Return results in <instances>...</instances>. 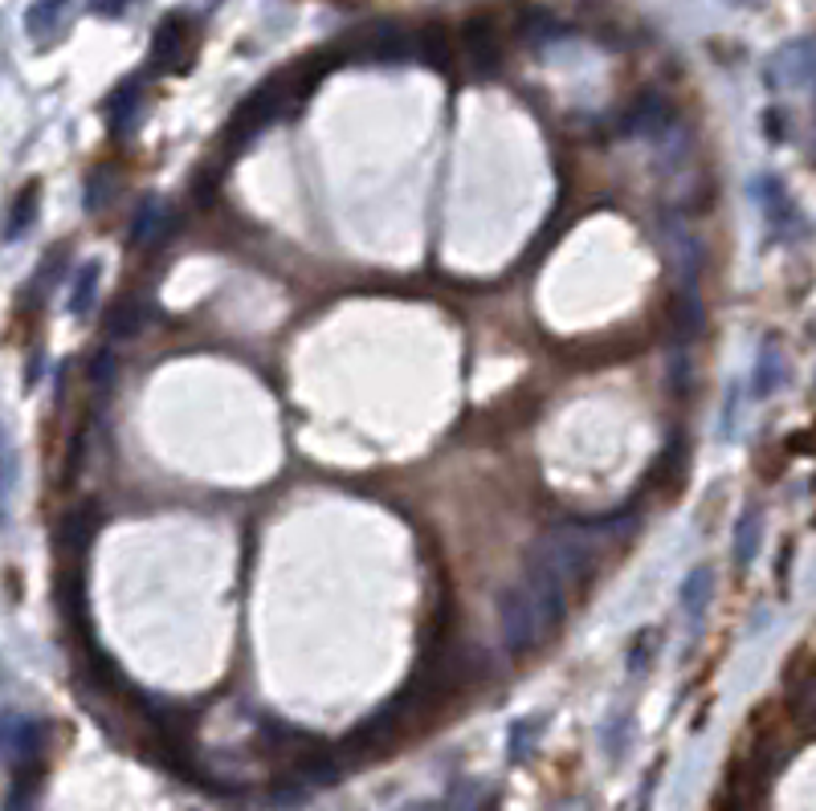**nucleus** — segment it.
Returning a JSON list of instances; mask_svg holds the SVG:
<instances>
[{
    "label": "nucleus",
    "mask_w": 816,
    "mask_h": 811,
    "mask_svg": "<svg viewBox=\"0 0 816 811\" xmlns=\"http://www.w3.org/2000/svg\"><path fill=\"white\" fill-rule=\"evenodd\" d=\"M473 796H478V787H473V784H461L458 791H454V808H449V811H473V803H470Z\"/></svg>",
    "instance_id": "26"
},
{
    "label": "nucleus",
    "mask_w": 816,
    "mask_h": 811,
    "mask_svg": "<svg viewBox=\"0 0 816 811\" xmlns=\"http://www.w3.org/2000/svg\"><path fill=\"white\" fill-rule=\"evenodd\" d=\"M518 33H523V42H527V45H544V42H551V37H556L559 25H556V16H551V13H539V9H535V13H527L523 21H518Z\"/></svg>",
    "instance_id": "21"
},
{
    "label": "nucleus",
    "mask_w": 816,
    "mask_h": 811,
    "mask_svg": "<svg viewBox=\"0 0 816 811\" xmlns=\"http://www.w3.org/2000/svg\"><path fill=\"white\" fill-rule=\"evenodd\" d=\"M816 78V42H792L772 57L768 82L772 86H804Z\"/></svg>",
    "instance_id": "7"
},
{
    "label": "nucleus",
    "mask_w": 816,
    "mask_h": 811,
    "mask_svg": "<svg viewBox=\"0 0 816 811\" xmlns=\"http://www.w3.org/2000/svg\"><path fill=\"white\" fill-rule=\"evenodd\" d=\"M413 54L421 57V61H429L433 70L449 74L454 70V42H449V29L445 25H425L413 33Z\"/></svg>",
    "instance_id": "10"
},
{
    "label": "nucleus",
    "mask_w": 816,
    "mask_h": 811,
    "mask_svg": "<svg viewBox=\"0 0 816 811\" xmlns=\"http://www.w3.org/2000/svg\"><path fill=\"white\" fill-rule=\"evenodd\" d=\"M37 204H42V184L30 180L13 200V213H9V225H4V241L25 237V228H33V221H37Z\"/></svg>",
    "instance_id": "16"
},
{
    "label": "nucleus",
    "mask_w": 816,
    "mask_h": 811,
    "mask_svg": "<svg viewBox=\"0 0 816 811\" xmlns=\"http://www.w3.org/2000/svg\"><path fill=\"white\" fill-rule=\"evenodd\" d=\"M192 61V25L188 16H164L152 37V66L164 74H180Z\"/></svg>",
    "instance_id": "3"
},
{
    "label": "nucleus",
    "mask_w": 816,
    "mask_h": 811,
    "mask_svg": "<svg viewBox=\"0 0 816 811\" xmlns=\"http://www.w3.org/2000/svg\"><path fill=\"white\" fill-rule=\"evenodd\" d=\"M499 628H502V649L523 661L535 649H544V641L551 637V620L544 616V608L523 592V587H506L499 596Z\"/></svg>",
    "instance_id": "1"
},
{
    "label": "nucleus",
    "mask_w": 816,
    "mask_h": 811,
    "mask_svg": "<svg viewBox=\"0 0 816 811\" xmlns=\"http://www.w3.org/2000/svg\"><path fill=\"white\" fill-rule=\"evenodd\" d=\"M759 539H763V514L759 506H747L735 522V563L739 567H751L759 555Z\"/></svg>",
    "instance_id": "15"
},
{
    "label": "nucleus",
    "mask_w": 816,
    "mask_h": 811,
    "mask_svg": "<svg viewBox=\"0 0 816 811\" xmlns=\"http://www.w3.org/2000/svg\"><path fill=\"white\" fill-rule=\"evenodd\" d=\"M658 644H661L658 628H649V632H641V637L633 641V649H629V673H633V677L653 665V653H658Z\"/></svg>",
    "instance_id": "22"
},
{
    "label": "nucleus",
    "mask_w": 816,
    "mask_h": 811,
    "mask_svg": "<svg viewBox=\"0 0 816 811\" xmlns=\"http://www.w3.org/2000/svg\"><path fill=\"white\" fill-rule=\"evenodd\" d=\"M131 0H90V13H99V16H119L123 9H127Z\"/></svg>",
    "instance_id": "25"
},
{
    "label": "nucleus",
    "mask_w": 816,
    "mask_h": 811,
    "mask_svg": "<svg viewBox=\"0 0 816 811\" xmlns=\"http://www.w3.org/2000/svg\"><path fill=\"white\" fill-rule=\"evenodd\" d=\"M168 228H172L168 204H164L159 196H147L144 204H139L135 221H131V245H135V249H152Z\"/></svg>",
    "instance_id": "9"
},
{
    "label": "nucleus",
    "mask_w": 816,
    "mask_h": 811,
    "mask_svg": "<svg viewBox=\"0 0 816 811\" xmlns=\"http://www.w3.org/2000/svg\"><path fill=\"white\" fill-rule=\"evenodd\" d=\"M535 734H539V722H535V718H527V722H518V726L511 730V758H515V763H527L530 758Z\"/></svg>",
    "instance_id": "23"
},
{
    "label": "nucleus",
    "mask_w": 816,
    "mask_h": 811,
    "mask_svg": "<svg viewBox=\"0 0 816 811\" xmlns=\"http://www.w3.org/2000/svg\"><path fill=\"white\" fill-rule=\"evenodd\" d=\"M119 192V180H115V171L111 168H99V171H90V180H87V209L90 213H102L111 200H115Z\"/></svg>",
    "instance_id": "20"
},
{
    "label": "nucleus",
    "mask_w": 816,
    "mask_h": 811,
    "mask_svg": "<svg viewBox=\"0 0 816 811\" xmlns=\"http://www.w3.org/2000/svg\"><path fill=\"white\" fill-rule=\"evenodd\" d=\"M351 54L372 57V61H401V57L413 54V33H404V29L392 25V21H388V25H372L356 37Z\"/></svg>",
    "instance_id": "6"
},
{
    "label": "nucleus",
    "mask_w": 816,
    "mask_h": 811,
    "mask_svg": "<svg viewBox=\"0 0 816 811\" xmlns=\"http://www.w3.org/2000/svg\"><path fill=\"white\" fill-rule=\"evenodd\" d=\"M461 54L470 61V70L478 78H490L499 74L502 66V45H499V33H494V21L490 16H470L466 29H461Z\"/></svg>",
    "instance_id": "4"
},
{
    "label": "nucleus",
    "mask_w": 816,
    "mask_h": 811,
    "mask_svg": "<svg viewBox=\"0 0 816 811\" xmlns=\"http://www.w3.org/2000/svg\"><path fill=\"white\" fill-rule=\"evenodd\" d=\"M139 111H144V82L131 78V82L119 86L115 94H111V102H107V123H111L115 135H127V131L135 127Z\"/></svg>",
    "instance_id": "11"
},
{
    "label": "nucleus",
    "mask_w": 816,
    "mask_h": 811,
    "mask_svg": "<svg viewBox=\"0 0 816 811\" xmlns=\"http://www.w3.org/2000/svg\"><path fill=\"white\" fill-rule=\"evenodd\" d=\"M780 380H784V371H780V351H775V342L768 339L763 347H759V363H756V396H772Z\"/></svg>",
    "instance_id": "19"
},
{
    "label": "nucleus",
    "mask_w": 816,
    "mask_h": 811,
    "mask_svg": "<svg viewBox=\"0 0 816 811\" xmlns=\"http://www.w3.org/2000/svg\"><path fill=\"white\" fill-rule=\"evenodd\" d=\"M559 811H580V808H575V803H563V808H559Z\"/></svg>",
    "instance_id": "27"
},
{
    "label": "nucleus",
    "mask_w": 816,
    "mask_h": 811,
    "mask_svg": "<svg viewBox=\"0 0 816 811\" xmlns=\"http://www.w3.org/2000/svg\"><path fill=\"white\" fill-rule=\"evenodd\" d=\"M287 106H290L287 78L278 74V78H270V82L261 86L258 94H249V99L237 106V114L230 119V135H225V139H230V156L233 151H242L249 139H258L261 131L270 127L273 119L287 111Z\"/></svg>",
    "instance_id": "2"
},
{
    "label": "nucleus",
    "mask_w": 816,
    "mask_h": 811,
    "mask_svg": "<svg viewBox=\"0 0 816 811\" xmlns=\"http://www.w3.org/2000/svg\"><path fill=\"white\" fill-rule=\"evenodd\" d=\"M13 485H16V453L4 428H0V527H9V498H13Z\"/></svg>",
    "instance_id": "18"
},
{
    "label": "nucleus",
    "mask_w": 816,
    "mask_h": 811,
    "mask_svg": "<svg viewBox=\"0 0 816 811\" xmlns=\"http://www.w3.org/2000/svg\"><path fill=\"white\" fill-rule=\"evenodd\" d=\"M670 127H673V106L661 94L637 99L625 111V119H621V135H629V139H661Z\"/></svg>",
    "instance_id": "5"
},
{
    "label": "nucleus",
    "mask_w": 816,
    "mask_h": 811,
    "mask_svg": "<svg viewBox=\"0 0 816 811\" xmlns=\"http://www.w3.org/2000/svg\"><path fill=\"white\" fill-rule=\"evenodd\" d=\"M735 4H751V0H735Z\"/></svg>",
    "instance_id": "28"
},
{
    "label": "nucleus",
    "mask_w": 816,
    "mask_h": 811,
    "mask_svg": "<svg viewBox=\"0 0 816 811\" xmlns=\"http://www.w3.org/2000/svg\"><path fill=\"white\" fill-rule=\"evenodd\" d=\"M99 282H102V266L99 261H87L78 266V278H74V290H70V314L74 318H87L94 299H99Z\"/></svg>",
    "instance_id": "17"
},
{
    "label": "nucleus",
    "mask_w": 816,
    "mask_h": 811,
    "mask_svg": "<svg viewBox=\"0 0 816 811\" xmlns=\"http://www.w3.org/2000/svg\"><path fill=\"white\" fill-rule=\"evenodd\" d=\"M94 527H99V518H94V510H90V506H78V510L66 514V522H62V530H58L62 555L82 559V551H87L90 539H94Z\"/></svg>",
    "instance_id": "13"
},
{
    "label": "nucleus",
    "mask_w": 816,
    "mask_h": 811,
    "mask_svg": "<svg viewBox=\"0 0 816 811\" xmlns=\"http://www.w3.org/2000/svg\"><path fill=\"white\" fill-rule=\"evenodd\" d=\"M711 596H715V571L706 567V563H698V567L682 579L678 604H682V612H686L690 620H702V612L711 608Z\"/></svg>",
    "instance_id": "14"
},
{
    "label": "nucleus",
    "mask_w": 816,
    "mask_h": 811,
    "mask_svg": "<svg viewBox=\"0 0 816 811\" xmlns=\"http://www.w3.org/2000/svg\"><path fill=\"white\" fill-rule=\"evenodd\" d=\"M74 0H33L25 13V29L33 42H54L62 29L70 25Z\"/></svg>",
    "instance_id": "8"
},
{
    "label": "nucleus",
    "mask_w": 816,
    "mask_h": 811,
    "mask_svg": "<svg viewBox=\"0 0 816 811\" xmlns=\"http://www.w3.org/2000/svg\"><path fill=\"white\" fill-rule=\"evenodd\" d=\"M147 318H152L147 299L127 294V299L115 302V311L107 314V335H111V339H135V335L147 327Z\"/></svg>",
    "instance_id": "12"
},
{
    "label": "nucleus",
    "mask_w": 816,
    "mask_h": 811,
    "mask_svg": "<svg viewBox=\"0 0 816 811\" xmlns=\"http://www.w3.org/2000/svg\"><path fill=\"white\" fill-rule=\"evenodd\" d=\"M111 375H115V356H111V351H102V356L94 359V371H90V380H94V384H107Z\"/></svg>",
    "instance_id": "24"
}]
</instances>
